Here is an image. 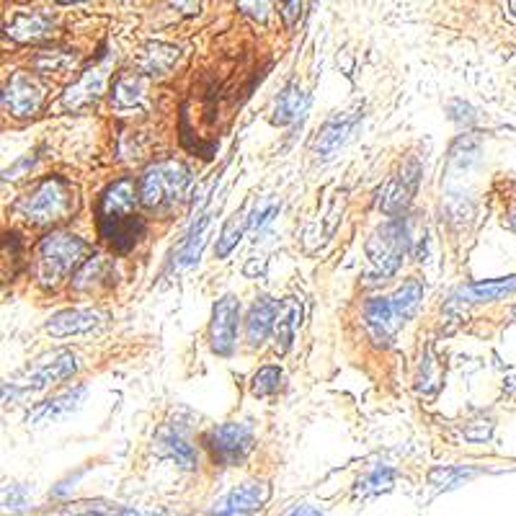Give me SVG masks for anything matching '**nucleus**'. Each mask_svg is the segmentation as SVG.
Instances as JSON below:
<instances>
[{
	"label": "nucleus",
	"instance_id": "f257e3e1",
	"mask_svg": "<svg viewBox=\"0 0 516 516\" xmlns=\"http://www.w3.org/2000/svg\"><path fill=\"white\" fill-rule=\"evenodd\" d=\"M137 202H140V189L129 176H124V179L106 186L99 199V207H96L101 238L109 246L117 248L119 253L135 248V243L145 233V222L137 215Z\"/></svg>",
	"mask_w": 516,
	"mask_h": 516
},
{
	"label": "nucleus",
	"instance_id": "f03ea898",
	"mask_svg": "<svg viewBox=\"0 0 516 516\" xmlns=\"http://www.w3.org/2000/svg\"><path fill=\"white\" fill-rule=\"evenodd\" d=\"M421 300H424V284L418 279H408L390 297H372L364 305V328L372 336V341L382 346L390 344L395 333L416 315Z\"/></svg>",
	"mask_w": 516,
	"mask_h": 516
},
{
	"label": "nucleus",
	"instance_id": "7ed1b4c3",
	"mask_svg": "<svg viewBox=\"0 0 516 516\" xmlns=\"http://www.w3.org/2000/svg\"><path fill=\"white\" fill-rule=\"evenodd\" d=\"M88 243L73 233H50L39 240L34 253V277L42 287H57L62 279H68L73 271L86 264Z\"/></svg>",
	"mask_w": 516,
	"mask_h": 516
},
{
	"label": "nucleus",
	"instance_id": "20e7f679",
	"mask_svg": "<svg viewBox=\"0 0 516 516\" xmlns=\"http://www.w3.org/2000/svg\"><path fill=\"white\" fill-rule=\"evenodd\" d=\"M75 207H78V197H75L73 184L68 179H62V176H47L21 199L19 215L29 225L50 228L57 222L70 220Z\"/></svg>",
	"mask_w": 516,
	"mask_h": 516
},
{
	"label": "nucleus",
	"instance_id": "39448f33",
	"mask_svg": "<svg viewBox=\"0 0 516 516\" xmlns=\"http://www.w3.org/2000/svg\"><path fill=\"white\" fill-rule=\"evenodd\" d=\"M78 369V359L70 354V351H52V354H44L37 362L29 364L24 372L8 380L3 385V400H19L29 393H37V390H44V387L55 385V382L68 380V377L75 375Z\"/></svg>",
	"mask_w": 516,
	"mask_h": 516
},
{
	"label": "nucleus",
	"instance_id": "423d86ee",
	"mask_svg": "<svg viewBox=\"0 0 516 516\" xmlns=\"http://www.w3.org/2000/svg\"><path fill=\"white\" fill-rule=\"evenodd\" d=\"M189 181L191 173L181 160H158L150 168H145L140 184H137L140 204L148 209L171 207L184 197Z\"/></svg>",
	"mask_w": 516,
	"mask_h": 516
},
{
	"label": "nucleus",
	"instance_id": "0eeeda50",
	"mask_svg": "<svg viewBox=\"0 0 516 516\" xmlns=\"http://www.w3.org/2000/svg\"><path fill=\"white\" fill-rule=\"evenodd\" d=\"M411 246V230H408L406 217H393L390 222H385L382 228H377L375 233L369 235L367 240V256L369 261L375 264L377 274L382 277H393L395 271L403 264V256L408 253Z\"/></svg>",
	"mask_w": 516,
	"mask_h": 516
},
{
	"label": "nucleus",
	"instance_id": "6e6552de",
	"mask_svg": "<svg viewBox=\"0 0 516 516\" xmlns=\"http://www.w3.org/2000/svg\"><path fill=\"white\" fill-rule=\"evenodd\" d=\"M202 442L217 465L230 467L248 457V452L253 449V431L248 424L230 421V424H220L215 429H209L202 437Z\"/></svg>",
	"mask_w": 516,
	"mask_h": 516
},
{
	"label": "nucleus",
	"instance_id": "1a4fd4ad",
	"mask_svg": "<svg viewBox=\"0 0 516 516\" xmlns=\"http://www.w3.org/2000/svg\"><path fill=\"white\" fill-rule=\"evenodd\" d=\"M418 181H421V163L418 158H406L400 163L398 171L393 173V179L387 181L380 189V197H377V209L385 212L390 220L393 217H403V212L408 209V204L413 202L418 189Z\"/></svg>",
	"mask_w": 516,
	"mask_h": 516
},
{
	"label": "nucleus",
	"instance_id": "9d476101",
	"mask_svg": "<svg viewBox=\"0 0 516 516\" xmlns=\"http://www.w3.org/2000/svg\"><path fill=\"white\" fill-rule=\"evenodd\" d=\"M47 99V88L29 73H13L3 86V109L11 117H34Z\"/></svg>",
	"mask_w": 516,
	"mask_h": 516
},
{
	"label": "nucleus",
	"instance_id": "9b49d317",
	"mask_svg": "<svg viewBox=\"0 0 516 516\" xmlns=\"http://www.w3.org/2000/svg\"><path fill=\"white\" fill-rule=\"evenodd\" d=\"M271 496V486L264 480H246L220 496L209 509V516H253L264 509Z\"/></svg>",
	"mask_w": 516,
	"mask_h": 516
},
{
	"label": "nucleus",
	"instance_id": "f8f14e48",
	"mask_svg": "<svg viewBox=\"0 0 516 516\" xmlns=\"http://www.w3.org/2000/svg\"><path fill=\"white\" fill-rule=\"evenodd\" d=\"M238 320H240V302L238 297L225 295L215 302L212 308V320H209V346L220 357L233 354L235 341H238Z\"/></svg>",
	"mask_w": 516,
	"mask_h": 516
},
{
	"label": "nucleus",
	"instance_id": "ddd939ff",
	"mask_svg": "<svg viewBox=\"0 0 516 516\" xmlns=\"http://www.w3.org/2000/svg\"><path fill=\"white\" fill-rule=\"evenodd\" d=\"M86 393H88L86 385H75L70 387V390H65V393L55 395V398L44 400V403H39V406L26 416V424H34V426L55 424V421H60V418L78 411V406L83 403Z\"/></svg>",
	"mask_w": 516,
	"mask_h": 516
},
{
	"label": "nucleus",
	"instance_id": "4468645a",
	"mask_svg": "<svg viewBox=\"0 0 516 516\" xmlns=\"http://www.w3.org/2000/svg\"><path fill=\"white\" fill-rule=\"evenodd\" d=\"M357 117L359 114H354V111H344V114H336V117L328 119V122L320 127L318 137H315L313 142L315 158L318 160L333 158V155L341 150V145L346 142V137H349V132L354 129V124H357Z\"/></svg>",
	"mask_w": 516,
	"mask_h": 516
},
{
	"label": "nucleus",
	"instance_id": "2eb2a0df",
	"mask_svg": "<svg viewBox=\"0 0 516 516\" xmlns=\"http://www.w3.org/2000/svg\"><path fill=\"white\" fill-rule=\"evenodd\" d=\"M104 83H106V68L96 65V68L86 70V73L80 75L78 83H73V86L65 91L62 104H65V109L70 111L88 109V106L96 104L101 93H104Z\"/></svg>",
	"mask_w": 516,
	"mask_h": 516
},
{
	"label": "nucleus",
	"instance_id": "dca6fc26",
	"mask_svg": "<svg viewBox=\"0 0 516 516\" xmlns=\"http://www.w3.org/2000/svg\"><path fill=\"white\" fill-rule=\"evenodd\" d=\"M279 308H282V302L274 300V297H258L253 302L251 313L246 318V336H248V344L256 349L261 346L269 338V333H274V326H277V315Z\"/></svg>",
	"mask_w": 516,
	"mask_h": 516
},
{
	"label": "nucleus",
	"instance_id": "f3484780",
	"mask_svg": "<svg viewBox=\"0 0 516 516\" xmlns=\"http://www.w3.org/2000/svg\"><path fill=\"white\" fill-rule=\"evenodd\" d=\"M101 320H104V315L96 313V310H62V313H55L47 320V333L55 338L78 336V333H88L93 328H99Z\"/></svg>",
	"mask_w": 516,
	"mask_h": 516
},
{
	"label": "nucleus",
	"instance_id": "a211bd4d",
	"mask_svg": "<svg viewBox=\"0 0 516 516\" xmlns=\"http://www.w3.org/2000/svg\"><path fill=\"white\" fill-rule=\"evenodd\" d=\"M55 29V19L44 11H19L13 16L11 24L6 26L8 37L21 44L39 42V39L50 37Z\"/></svg>",
	"mask_w": 516,
	"mask_h": 516
},
{
	"label": "nucleus",
	"instance_id": "6ab92c4d",
	"mask_svg": "<svg viewBox=\"0 0 516 516\" xmlns=\"http://www.w3.org/2000/svg\"><path fill=\"white\" fill-rule=\"evenodd\" d=\"M155 447H158L160 455L176 462L181 470H194V467H197V452H194V447L186 442V437L179 429H171V426L160 429L158 439H155Z\"/></svg>",
	"mask_w": 516,
	"mask_h": 516
},
{
	"label": "nucleus",
	"instance_id": "aec40b11",
	"mask_svg": "<svg viewBox=\"0 0 516 516\" xmlns=\"http://www.w3.org/2000/svg\"><path fill=\"white\" fill-rule=\"evenodd\" d=\"M302 326V302L297 297H287L282 302L277 315V326H274V351L277 354H287V349L292 346V338H295L297 328Z\"/></svg>",
	"mask_w": 516,
	"mask_h": 516
},
{
	"label": "nucleus",
	"instance_id": "412c9836",
	"mask_svg": "<svg viewBox=\"0 0 516 516\" xmlns=\"http://www.w3.org/2000/svg\"><path fill=\"white\" fill-rule=\"evenodd\" d=\"M308 106H310L308 93L302 91L297 83H289V86L279 93L277 104H274V111H271V122L287 127V124H292V122H297V119L305 117Z\"/></svg>",
	"mask_w": 516,
	"mask_h": 516
},
{
	"label": "nucleus",
	"instance_id": "4be33fe9",
	"mask_svg": "<svg viewBox=\"0 0 516 516\" xmlns=\"http://www.w3.org/2000/svg\"><path fill=\"white\" fill-rule=\"evenodd\" d=\"M145 75H119L111 86V106L117 109H140L145 104Z\"/></svg>",
	"mask_w": 516,
	"mask_h": 516
},
{
	"label": "nucleus",
	"instance_id": "5701e85b",
	"mask_svg": "<svg viewBox=\"0 0 516 516\" xmlns=\"http://www.w3.org/2000/svg\"><path fill=\"white\" fill-rule=\"evenodd\" d=\"M181 50L179 47H173V44L166 42H150L142 52V60H140V70L145 75H166L171 73L173 65L179 62Z\"/></svg>",
	"mask_w": 516,
	"mask_h": 516
},
{
	"label": "nucleus",
	"instance_id": "b1692460",
	"mask_svg": "<svg viewBox=\"0 0 516 516\" xmlns=\"http://www.w3.org/2000/svg\"><path fill=\"white\" fill-rule=\"evenodd\" d=\"M516 292V277L488 279V282H473L457 292L462 302H493Z\"/></svg>",
	"mask_w": 516,
	"mask_h": 516
},
{
	"label": "nucleus",
	"instance_id": "393cba45",
	"mask_svg": "<svg viewBox=\"0 0 516 516\" xmlns=\"http://www.w3.org/2000/svg\"><path fill=\"white\" fill-rule=\"evenodd\" d=\"M416 382H418V393L426 395V398H434V395L439 393V387H442L444 369L431 346L426 349L424 357H421V367H418Z\"/></svg>",
	"mask_w": 516,
	"mask_h": 516
},
{
	"label": "nucleus",
	"instance_id": "a878e982",
	"mask_svg": "<svg viewBox=\"0 0 516 516\" xmlns=\"http://www.w3.org/2000/svg\"><path fill=\"white\" fill-rule=\"evenodd\" d=\"M104 279H111V264L104 256H93L73 274V289L86 292V289H93Z\"/></svg>",
	"mask_w": 516,
	"mask_h": 516
},
{
	"label": "nucleus",
	"instance_id": "bb28decb",
	"mask_svg": "<svg viewBox=\"0 0 516 516\" xmlns=\"http://www.w3.org/2000/svg\"><path fill=\"white\" fill-rule=\"evenodd\" d=\"M395 473L390 465H377L372 467L367 475H362L357 483V496H380V493H387L393 488Z\"/></svg>",
	"mask_w": 516,
	"mask_h": 516
},
{
	"label": "nucleus",
	"instance_id": "cd10ccee",
	"mask_svg": "<svg viewBox=\"0 0 516 516\" xmlns=\"http://www.w3.org/2000/svg\"><path fill=\"white\" fill-rule=\"evenodd\" d=\"M475 470L462 465H444V467H434L429 475V483L437 488H457L460 483H465L467 478H473Z\"/></svg>",
	"mask_w": 516,
	"mask_h": 516
},
{
	"label": "nucleus",
	"instance_id": "c85d7f7f",
	"mask_svg": "<svg viewBox=\"0 0 516 516\" xmlns=\"http://www.w3.org/2000/svg\"><path fill=\"white\" fill-rule=\"evenodd\" d=\"M282 387V369L279 367H261L251 380V395L256 398H269Z\"/></svg>",
	"mask_w": 516,
	"mask_h": 516
},
{
	"label": "nucleus",
	"instance_id": "c756f323",
	"mask_svg": "<svg viewBox=\"0 0 516 516\" xmlns=\"http://www.w3.org/2000/svg\"><path fill=\"white\" fill-rule=\"evenodd\" d=\"M248 225V217L246 215H233L228 222H225V228H222L220 238H217V256L225 258L235 246H238L240 235L246 230Z\"/></svg>",
	"mask_w": 516,
	"mask_h": 516
},
{
	"label": "nucleus",
	"instance_id": "7c9ffc66",
	"mask_svg": "<svg viewBox=\"0 0 516 516\" xmlns=\"http://www.w3.org/2000/svg\"><path fill=\"white\" fill-rule=\"evenodd\" d=\"M73 62H75V57L65 55V52L44 50V52H39L37 60H34V68H37V73H60V70L70 68Z\"/></svg>",
	"mask_w": 516,
	"mask_h": 516
},
{
	"label": "nucleus",
	"instance_id": "2f4dec72",
	"mask_svg": "<svg viewBox=\"0 0 516 516\" xmlns=\"http://www.w3.org/2000/svg\"><path fill=\"white\" fill-rule=\"evenodd\" d=\"M238 8L246 13L248 19L258 21V24H266V19L271 16V8H274V0H235Z\"/></svg>",
	"mask_w": 516,
	"mask_h": 516
},
{
	"label": "nucleus",
	"instance_id": "473e14b6",
	"mask_svg": "<svg viewBox=\"0 0 516 516\" xmlns=\"http://www.w3.org/2000/svg\"><path fill=\"white\" fill-rule=\"evenodd\" d=\"M491 431H493V424L491 421H473V424H467L465 429V439L467 442H488L491 439Z\"/></svg>",
	"mask_w": 516,
	"mask_h": 516
},
{
	"label": "nucleus",
	"instance_id": "72a5a7b5",
	"mask_svg": "<svg viewBox=\"0 0 516 516\" xmlns=\"http://www.w3.org/2000/svg\"><path fill=\"white\" fill-rule=\"evenodd\" d=\"M3 498H6V504H13V509H21L26 504V491L21 486H6Z\"/></svg>",
	"mask_w": 516,
	"mask_h": 516
},
{
	"label": "nucleus",
	"instance_id": "f704fd0d",
	"mask_svg": "<svg viewBox=\"0 0 516 516\" xmlns=\"http://www.w3.org/2000/svg\"><path fill=\"white\" fill-rule=\"evenodd\" d=\"M300 8H302V0H284L282 6V16H284V24L292 26L297 19H300Z\"/></svg>",
	"mask_w": 516,
	"mask_h": 516
},
{
	"label": "nucleus",
	"instance_id": "c9c22d12",
	"mask_svg": "<svg viewBox=\"0 0 516 516\" xmlns=\"http://www.w3.org/2000/svg\"><path fill=\"white\" fill-rule=\"evenodd\" d=\"M171 6L176 8V11L186 13V16H194V13H199V8H202V0H171Z\"/></svg>",
	"mask_w": 516,
	"mask_h": 516
},
{
	"label": "nucleus",
	"instance_id": "e433bc0d",
	"mask_svg": "<svg viewBox=\"0 0 516 516\" xmlns=\"http://www.w3.org/2000/svg\"><path fill=\"white\" fill-rule=\"evenodd\" d=\"M119 516H168L166 511H148V509H135V506H124L119 509Z\"/></svg>",
	"mask_w": 516,
	"mask_h": 516
},
{
	"label": "nucleus",
	"instance_id": "4c0bfd02",
	"mask_svg": "<svg viewBox=\"0 0 516 516\" xmlns=\"http://www.w3.org/2000/svg\"><path fill=\"white\" fill-rule=\"evenodd\" d=\"M287 516H323L320 511H315L313 506H297V509L289 511Z\"/></svg>",
	"mask_w": 516,
	"mask_h": 516
},
{
	"label": "nucleus",
	"instance_id": "58836bf2",
	"mask_svg": "<svg viewBox=\"0 0 516 516\" xmlns=\"http://www.w3.org/2000/svg\"><path fill=\"white\" fill-rule=\"evenodd\" d=\"M509 225H511V230H514V233H516V209H514V212H511V220H509Z\"/></svg>",
	"mask_w": 516,
	"mask_h": 516
},
{
	"label": "nucleus",
	"instance_id": "ea45409f",
	"mask_svg": "<svg viewBox=\"0 0 516 516\" xmlns=\"http://www.w3.org/2000/svg\"><path fill=\"white\" fill-rule=\"evenodd\" d=\"M509 387H511V390H516V377H511V380H509Z\"/></svg>",
	"mask_w": 516,
	"mask_h": 516
},
{
	"label": "nucleus",
	"instance_id": "a19ab883",
	"mask_svg": "<svg viewBox=\"0 0 516 516\" xmlns=\"http://www.w3.org/2000/svg\"><path fill=\"white\" fill-rule=\"evenodd\" d=\"M509 6H511V13H514V16H516V0H511Z\"/></svg>",
	"mask_w": 516,
	"mask_h": 516
},
{
	"label": "nucleus",
	"instance_id": "79ce46f5",
	"mask_svg": "<svg viewBox=\"0 0 516 516\" xmlns=\"http://www.w3.org/2000/svg\"><path fill=\"white\" fill-rule=\"evenodd\" d=\"M62 3H73V0H62Z\"/></svg>",
	"mask_w": 516,
	"mask_h": 516
},
{
	"label": "nucleus",
	"instance_id": "37998d69",
	"mask_svg": "<svg viewBox=\"0 0 516 516\" xmlns=\"http://www.w3.org/2000/svg\"><path fill=\"white\" fill-rule=\"evenodd\" d=\"M514 315H516V308H514Z\"/></svg>",
	"mask_w": 516,
	"mask_h": 516
}]
</instances>
